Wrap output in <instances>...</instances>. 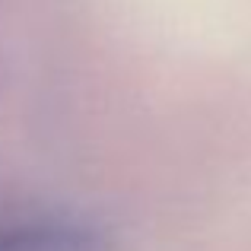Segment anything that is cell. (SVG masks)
Wrapping results in <instances>:
<instances>
[{"instance_id": "1", "label": "cell", "mask_w": 251, "mask_h": 251, "mask_svg": "<svg viewBox=\"0 0 251 251\" xmlns=\"http://www.w3.org/2000/svg\"><path fill=\"white\" fill-rule=\"evenodd\" d=\"M0 251H108V239L74 216L6 213L0 216Z\"/></svg>"}]
</instances>
